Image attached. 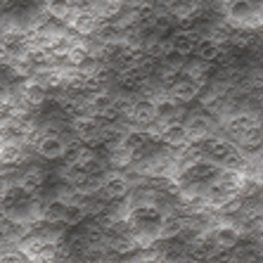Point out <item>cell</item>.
<instances>
[{
  "mask_svg": "<svg viewBox=\"0 0 263 263\" xmlns=\"http://www.w3.org/2000/svg\"><path fill=\"white\" fill-rule=\"evenodd\" d=\"M130 180L126 176H121V173H107V178L102 180V185H100V199H104V202H121V199H126L130 192Z\"/></svg>",
  "mask_w": 263,
  "mask_h": 263,
  "instance_id": "3",
  "label": "cell"
},
{
  "mask_svg": "<svg viewBox=\"0 0 263 263\" xmlns=\"http://www.w3.org/2000/svg\"><path fill=\"white\" fill-rule=\"evenodd\" d=\"M128 117L133 119L135 123H140V126L157 123V100H149V98L135 100L128 107Z\"/></svg>",
  "mask_w": 263,
  "mask_h": 263,
  "instance_id": "6",
  "label": "cell"
},
{
  "mask_svg": "<svg viewBox=\"0 0 263 263\" xmlns=\"http://www.w3.org/2000/svg\"><path fill=\"white\" fill-rule=\"evenodd\" d=\"M199 90H202V88L197 86L190 76H185L183 71L176 73V76H171V81H168V98L176 100V102H180V104L199 98Z\"/></svg>",
  "mask_w": 263,
  "mask_h": 263,
  "instance_id": "5",
  "label": "cell"
},
{
  "mask_svg": "<svg viewBox=\"0 0 263 263\" xmlns=\"http://www.w3.org/2000/svg\"><path fill=\"white\" fill-rule=\"evenodd\" d=\"M69 149H71L69 142L64 140L60 133H55V130L43 133L36 142V152L41 154L43 159H62V157H67L69 154Z\"/></svg>",
  "mask_w": 263,
  "mask_h": 263,
  "instance_id": "4",
  "label": "cell"
},
{
  "mask_svg": "<svg viewBox=\"0 0 263 263\" xmlns=\"http://www.w3.org/2000/svg\"><path fill=\"white\" fill-rule=\"evenodd\" d=\"M258 90H261V92H263V79H261V81H258Z\"/></svg>",
  "mask_w": 263,
  "mask_h": 263,
  "instance_id": "11",
  "label": "cell"
},
{
  "mask_svg": "<svg viewBox=\"0 0 263 263\" xmlns=\"http://www.w3.org/2000/svg\"><path fill=\"white\" fill-rule=\"evenodd\" d=\"M159 138L173 149H183V147L190 145V135H187V128L185 123H171V126H161Z\"/></svg>",
  "mask_w": 263,
  "mask_h": 263,
  "instance_id": "8",
  "label": "cell"
},
{
  "mask_svg": "<svg viewBox=\"0 0 263 263\" xmlns=\"http://www.w3.org/2000/svg\"><path fill=\"white\" fill-rule=\"evenodd\" d=\"M0 263H41V261L31 256L24 247H19V249H5V251H0Z\"/></svg>",
  "mask_w": 263,
  "mask_h": 263,
  "instance_id": "9",
  "label": "cell"
},
{
  "mask_svg": "<svg viewBox=\"0 0 263 263\" xmlns=\"http://www.w3.org/2000/svg\"><path fill=\"white\" fill-rule=\"evenodd\" d=\"M209 233L214 235V239H216V245L220 247V251H233L235 247L242 242V233H239V228H235V226H226V223H220V226H216V228H211Z\"/></svg>",
  "mask_w": 263,
  "mask_h": 263,
  "instance_id": "7",
  "label": "cell"
},
{
  "mask_svg": "<svg viewBox=\"0 0 263 263\" xmlns=\"http://www.w3.org/2000/svg\"><path fill=\"white\" fill-rule=\"evenodd\" d=\"M45 204L41 202L36 190H29L24 185H10L0 195V218L19 228H33L43 220Z\"/></svg>",
  "mask_w": 263,
  "mask_h": 263,
  "instance_id": "1",
  "label": "cell"
},
{
  "mask_svg": "<svg viewBox=\"0 0 263 263\" xmlns=\"http://www.w3.org/2000/svg\"><path fill=\"white\" fill-rule=\"evenodd\" d=\"M166 218H168V214L157 204H133L123 214L126 230L138 247H152L161 242Z\"/></svg>",
  "mask_w": 263,
  "mask_h": 263,
  "instance_id": "2",
  "label": "cell"
},
{
  "mask_svg": "<svg viewBox=\"0 0 263 263\" xmlns=\"http://www.w3.org/2000/svg\"><path fill=\"white\" fill-rule=\"evenodd\" d=\"M0 168H3V147H0Z\"/></svg>",
  "mask_w": 263,
  "mask_h": 263,
  "instance_id": "10",
  "label": "cell"
}]
</instances>
